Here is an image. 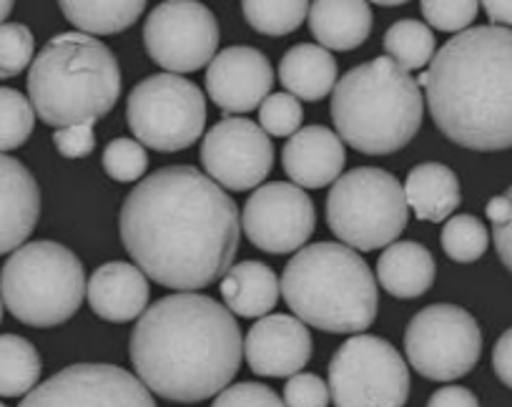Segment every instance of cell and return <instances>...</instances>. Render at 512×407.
<instances>
[{
    "label": "cell",
    "mask_w": 512,
    "mask_h": 407,
    "mask_svg": "<svg viewBox=\"0 0 512 407\" xmlns=\"http://www.w3.org/2000/svg\"><path fill=\"white\" fill-rule=\"evenodd\" d=\"M121 242L141 272L196 292L234 267L241 219L234 199L196 166H166L126 196Z\"/></svg>",
    "instance_id": "1"
},
{
    "label": "cell",
    "mask_w": 512,
    "mask_h": 407,
    "mask_svg": "<svg viewBox=\"0 0 512 407\" xmlns=\"http://www.w3.org/2000/svg\"><path fill=\"white\" fill-rule=\"evenodd\" d=\"M241 330L216 299L176 292L141 315L131 335L139 380L171 402H201L231 385L241 365Z\"/></svg>",
    "instance_id": "2"
},
{
    "label": "cell",
    "mask_w": 512,
    "mask_h": 407,
    "mask_svg": "<svg viewBox=\"0 0 512 407\" xmlns=\"http://www.w3.org/2000/svg\"><path fill=\"white\" fill-rule=\"evenodd\" d=\"M437 129L472 151L512 149V28L457 33L417 78Z\"/></svg>",
    "instance_id": "3"
},
{
    "label": "cell",
    "mask_w": 512,
    "mask_h": 407,
    "mask_svg": "<svg viewBox=\"0 0 512 407\" xmlns=\"http://www.w3.org/2000/svg\"><path fill=\"white\" fill-rule=\"evenodd\" d=\"M282 294L297 320L334 335L364 332L379 310L372 269L337 242L299 249L284 267Z\"/></svg>",
    "instance_id": "4"
},
{
    "label": "cell",
    "mask_w": 512,
    "mask_h": 407,
    "mask_svg": "<svg viewBox=\"0 0 512 407\" xmlns=\"http://www.w3.org/2000/svg\"><path fill=\"white\" fill-rule=\"evenodd\" d=\"M422 91L387 56L344 73L334 86L332 121L342 144L359 154L384 156L405 149L422 126Z\"/></svg>",
    "instance_id": "5"
},
{
    "label": "cell",
    "mask_w": 512,
    "mask_h": 407,
    "mask_svg": "<svg viewBox=\"0 0 512 407\" xmlns=\"http://www.w3.org/2000/svg\"><path fill=\"white\" fill-rule=\"evenodd\" d=\"M28 96L33 111L56 131L98 121L121 96V68L96 38L61 33L31 63Z\"/></svg>",
    "instance_id": "6"
},
{
    "label": "cell",
    "mask_w": 512,
    "mask_h": 407,
    "mask_svg": "<svg viewBox=\"0 0 512 407\" xmlns=\"http://www.w3.org/2000/svg\"><path fill=\"white\" fill-rule=\"evenodd\" d=\"M86 297V272L71 249L58 242L18 247L0 272V299L28 327H58L71 320Z\"/></svg>",
    "instance_id": "7"
},
{
    "label": "cell",
    "mask_w": 512,
    "mask_h": 407,
    "mask_svg": "<svg viewBox=\"0 0 512 407\" xmlns=\"http://www.w3.org/2000/svg\"><path fill=\"white\" fill-rule=\"evenodd\" d=\"M410 219L405 186L382 169H352L334 181L327 222L334 237L354 252H374L397 242Z\"/></svg>",
    "instance_id": "8"
},
{
    "label": "cell",
    "mask_w": 512,
    "mask_h": 407,
    "mask_svg": "<svg viewBox=\"0 0 512 407\" xmlns=\"http://www.w3.org/2000/svg\"><path fill=\"white\" fill-rule=\"evenodd\" d=\"M126 119L141 146L164 154L184 151L204 134L206 98L186 78L156 73L128 93Z\"/></svg>",
    "instance_id": "9"
},
{
    "label": "cell",
    "mask_w": 512,
    "mask_h": 407,
    "mask_svg": "<svg viewBox=\"0 0 512 407\" xmlns=\"http://www.w3.org/2000/svg\"><path fill=\"white\" fill-rule=\"evenodd\" d=\"M329 392L337 407H405L410 370L387 340L354 335L329 362Z\"/></svg>",
    "instance_id": "10"
},
{
    "label": "cell",
    "mask_w": 512,
    "mask_h": 407,
    "mask_svg": "<svg viewBox=\"0 0 512 407\" xmlns=\"http://www.w3.org/2000/svg\"><path fill=\"white\" fill-rule=\"evenodd\" d=\"M405 352L410 365L427 380H460L482 355L480 325L462 307L432 304L407 325Z\"/></svg>",
    "instance_id": "11"
},
{
    "label": "cell",
    "mask_w": 512,
    "mask_h": 407,
    "mask_svg": "<svg viewBox=\"0 0 512 407\" xmlns=\"http://www.w3.org/2000/svg\"><path fill=\"white\" fill-rule=\"evenodd\" d=\"M144 43L149 56L174 76L199 71L216 58L219 21L194 0H166L146 18Z\"/></svg>",
    "instance_id": "12"
},
{
    "label": "cell",
    "mask_w": 512,
    "mask_h": 407,
    "mask_svg": "<svg viewBox=\"0 0 512 407\" xmlns=\"http://www.w3.org/2000/svg\"><path fill=\"white\" fill-rule=\"evenodd\" d=\"M18 407H156L149 387L116 365H71L36 385Z\"/></svg>",
    "instance_id": "13"
},
{
    "label": "cell",
    "mask_w": 512,
    "mask_h": 407,
    "mask_svg": "<svg viewBox=\"0 0 512 407\" xmlns=\"http://www.w3.org/2000/svg\"><path fill=\"white\" fill-rule=\"evenodd\" d=\"M317 214L307 191L287 181L264 184L246 199L241 227L254 247L269 254L297 252L312 237Z\"/></svg>",
    "instance_id": "14"
},
{
    "label": "cell",
    "mask_w": 512,
    "mask_h": 407,
    "mask_svg": "<svg viewBox=\"0 0 512 407\" xmlns=\"http://www.w3.org/2000/svg\"><path fill=\"white\" fill-rule=\"evenodd\" d=\"M274 164V149L262 126L249 119H221L201 144L206 176L231 191H249L262 184Z\"/></svg>",
    "instance_id": "15"
},
{
    "label": "cell",
    "mask_w": 512,
    "mask_h": 407,
    "mask_svg": "<svg viewBox=\"0 0 512 407\" xmlns=\"http://www.w3.org/2000/svg\"><path fill=\"white\" fill-rule=\"evenodd\" d=\"M274 83V68L262 51L231 46L216 53L206 71V91L226 114H246L262 106Z\"/></svg>",
    "instance_id": "16"
},
{
    "label": "cell",
    "mask_w": 512,
    "mask_h": 407,
    "mask_svg": "<svg viewBox=\"0 0 512 407\" xmlns=\"http://www.w3.org/2000/svg\"><path fill=\"white\" fill-rule=\"evenodd\" d=\"M251 372L262 377H292L312 357V335L292 315L262 317L244 340Z\"/></svg>",
    "instance_id": "17"
},
{
    "label": "cell",
    "mask_w": 512,
    "mask_h": 407,
    "mask_svg": "<svg viewBox=\"0 0 512 407\" xmlns=\"http://www.w3.org/2000/svg\"><path fill=\"white\" fill-rule=\"evenodd\" d=\"M41 217V189L31 171L0 154V254L16 252Z\"/></svg>",
    "instance_id": "18"
},
{
    "label": "cell",
    "mask_w": 512,
    "mask_h": 407,
    "mask_svg": "<svg viewBox=\"0 0 512 407\" xmlns=\"http://www.w3.org/2000/svg\"><path fill=\"white\" fill-rule=\"evenodd\" d=\"M344 144L327 126L299 129L282 151V164L299 189H322L334 184L344 169Z\"/></svg>",
    "instance_id": "19"
},
{
    "label": "cell",
    "mask_w": 512,
    "mask_h": 407,
    "mask_svg": "<svg viewBox=\"0 0 512 407\" xmlns=\"http://www.w3.org/2000/svg\"><path fill=\"white\" fill-rule=\"evenodd\" d=\"M88 304L101 320L131 322L146 312L149 282L139 267L128 262H108L93 272L86 284Z\"/></svg>",
    "instance_id": "20"
},
{
    "label": "cell",
    "mask_w": 512,
    "mask_h": 407,
    "mask_svg": "<svg viewBox=\"0 0 512 407\" xmlns=\"http://www.w3.org/2000/svg\"><path fill=\"white\" fill-rule=\"evenodd\" d=\"M282 294V282L272 267L264 262L234 264L229 272L221 277V297L226 302V310L239 317H267L277 307V299Z\"/></svg>",
    "instance_id": "21"
},
{
    "label": "cell",
    "mask_w": 512,
    "mask_h": 407,
    "mask_svg": "<svg viewBox=\"0 0 512 407\" xmlns=\"http://www.w3.org/2000/svg\"><path fill=\"white\" fill-rule=\"evenodd\" d=\"M377 279L392 297H422L435 282V259L420 242H395L377 262Z\"/></svg>",
    "instance_id": "22"
},
{
    "label": "cell",
    "mask_w": 512,
    "mask_h": 407,
    "mask_svg": "<svg viewBox=\"0 0 512 407\" xmlns=\"http://www.w3.org/2000/svg\"><path fill=\"white\" fill-rule=\"evenodd\" d=\"M309 31L322 48L332 51H354L372 33V8L362 0L357 3H334L319 0L309 6Z\"/></svg>",
    "instance_id": "23"
},
{
    "label": "cell",
    "mask_w": 512,
    "mask_h": 407,
    "mask_svg": "<svg viewBox=\"0 0 512 407\" xmlns=\"http://www.w3.org/2000/svg\"><path fill=\"white\" fill-rule=\"evenodd\" d=\"M405 199L422 222H445L460 207V179L445 164H420L407 174Z\"/></svg>",
    "instance_id": "24"
},
{
    "label": "cell",
    "mask_w": 512,
    "mask_h": 407,
    "mask_svg": "<svg viewBox=\"0 0 512 407\" xmlns=\"http://www.w3.org/2000/svg\"><path fill=\"white\" fill-rule=\"evenodd\" d=\"M279 81L294 98L319 101L337 86V61L327 48L299 43L284 53L279 63Z\"/></svg>",
    "instance_id": "25"
},
{
    "label": "cell",
    "mask_w": 512,
    "mask_h": 407,
    "mask_svg": "<svg viewBox=\"0 0 512 407\" xmlns=\"http://www.w3.org/2000/svg\"><path fill=\"white\" fill-rule=\"evenodd\" d=\"M61 11L83 36H113L126 31L139 21L146 3H83V0H63Z\"/></svg>",
    "instance_id": "26"
},
{
    "label": "cell",
    "mask_w": 512,
    "mask_h": 407,
    "mask_svg": "<svg viewBox=\"0 0 512 407\" xmlns=\"http://www.w3.org/2000/svg\"><path fill=\"white\" fill-rule=\"evenodd\" d=\"M41 355L21 335H0V397L28 395L41 380Z\"/></svg>",
    "instance_id": "27"
},
{
    "label": "cell",
    "mask_w": 512,
    "mask_h": 407,
    "mask_svg": "<svg viewBox=\"0 0 512 407\" xmlns=\"http://www.w3.org/2000/svg\"><path fill=\"white\" fill-rule=\"evenodd\" d=\"M384 51L405 73L420 71L435 58V33L417 18H402L384 33Z\"/></svg>",
    "instance_id": "28"
},
{
    "label": "cell",
    "mask_w": 512,
    "mask_h": 407,
    "mask_svg": "<svg viewBox=\"0 0 512 407\" xmlns=\"http://www.w3.org/2000/svg\"><path fill=\"white\" fill-rule=\"evenodd\" d=\"M309 6L304 0H292V3H264V0H246L241 3L246 23L254 31L264 33V36H287V33L297 31L309 16Z\"/></svg>",
    "instance_id": "29"
},
{
    "label": "cell",
    "mask_w": 512,
    "mask_h": 407,
    "mask_svg": "<svg viewBox=\"0 0 512 407\" xmlns=\"http://www.w3.org/2000/svg\"><path fill=\"white\" fill-rule=\"evenodd\" d=\"M440 239L447 257L460 264L477 262L487 252V242H490L485 224L472 214H457L447 219Z\"/></svg>",
    "instance_id": "30"
},
{
    "label": "cell",
    "mask_w": 512,
    "mask_h": 407,
    "mask_svg": "<svg viewBox=\"0 0 512 407\" xmlns=\"http://www.w3.org/2000/svg\"><path fill=\"white\" fill-rule=\"evenodd\" d=\"M36 126L31 101L16 88L0 86V154L13 151L28 141Z\"/></svg>",
    "instance_id": "31"
},
{
    "label": "cell",
    "mask_w": 512,
    "mask_h": 407,
    "mask_svg": "<svg viewBox=\"0 0 512 407\" xmlns=\"http://www.w3.org/2000/svg\"><path fill=\"white\" fill-rule=\"evenodd\" d=\"M36 41L23 23H3L0 26V78L18 76L33 61Z\"/></svg>",
    "instance_id": "32"
},
{
    "label": "cell",
    "mask_w": 512,
    "mask_h": 407,
    "mask_svg": "<svg viewBox=\"0 0 512 407\" xmlns=\"http://www.w3.org/2000/svg\"><path fill=\"white\" fill-rule=\"evenodd\" d=\"M103 169L111 179L123 184L139 181L149 169V156L136 139H116L103 149Z\"/></svg>",
    "instance_id": "33"
},
{
    "label": "cell",
    "mask_w": 512,
    "mask_h": 407,
    "mask_svg": "<svg viewBox=\"0 0 512 407\" xmlns=\"http://www.w3.org/2000/svg\"><path fill=\"white\" fill-rule=\"evenodd\" d=\"M304 119V111L299 106V98L292 93H272V96L259 106V126L267 136H289L292 139L299 131Z\"/></svg>",
    "instance_id": "34"
},
{
    "label": "cell",
    "mask_w": 512,
    "mask_h": 407,
    "mask_svg": "<svg viewBox=\"0 0 512 407\" xmlns=\"http://www.w3.org/2000/svg\"><path fill=\"white\" fill-rule=\"evenodd\" d=\"M420 11L425 16V21L430 23L432 28L445 33H462L467 31L472 21L480 13V3H472V0H465V3H442V0H425L420 3Z\"/></svg>",
    "instance_id": "35"
},
{
    "label": "cell",
    "mask_w": 512,
    "mask_h": 407,
    "mask_svg": "<svg viewBox=\"0 0 512 407\" xmlns=\"http://www.w3.org/2000/svg\"><path fill=\"white\" fill-rule=\"evenodd\" d=\"M211 407H287L277 392L259 382H239L216 395Z\"/></svg>",
    "instance_id": "36"
},
{
    "label": "cell",
    "mask_w": 512,
    "mask_h": 407,
    "mask_svg": "<svg viewBox=\"0 0 512 407\" xmlns=\"http://www.w3.org/2000/svg\"><path fill=\"white\" fill-rule=\"evenodd\" d=\"M329 385H324L312 372H297L289 377L284 387V405L287 407H327L329 405Z\"/></svg>",
    "instance_id": "37"
},
{
    "label": "cell",
    "mask_w": 512,
    "mask_h": 407,
    "mask_svg": "<svg viewBox=\"0 0 512 407\" xmlns=\"http://www.w3.org/2000/svg\"><path fill=\"white\" fill-rule=\"evenodd\" d=\"M96 121H86V124L68 126V129L53 131V144H56L58 154L66 159H83L96 149Z\"/></svg>",
    "instance_id": "38"
},
{
    "label": "cell",
    "mask_w": 512,
    "mask_h": 407,
    "mask_svg": "<svg viewBox=\"0 0 512 407\" xmlns=\"http://www.w3.org/2000/svg\"><path fill=\"white\" fill-rule=\"evenodd\" d=\"M427 407H480V402H477V397L467 387L447 385L432 392Z\"/></svg>",
    "instance_id": "39"
},
{
    "label": "cell",
    "mask_w": 512,
    "mask_h": 407,
    "mask_svg": "<svg viewBox=\"0 0 512 407\" xmlns=\"http://www.w3.org/2000/svg\"><path fill=\"white\" fill-rule=\"evenodd\" d=\"M492 367H495V375L500 377L507 387H512V327L507 332H502L500 340L495 342V350H492Z\"/></svg>",
    "instance_id": "40"
},
{
    "label": "cell",
    "mask_w": 512,
    "mask_h": 407,
    "mask_svg": "<svg viewBox=\"0 0 512 407\" xmlns=\"http://www.w3.org/2000/svg\"><path fill=\"white\" fill-rule=\"evenodd\" d=\"M507 199L512 201V186L507 189ZM492 239H495V249L500 254L502 264L512 272V217L502 227H492Z\"/></svg>",
    "instance_id": "41"
},
{
    "label": "cell",
    "mask_w": 512,
    "mask_h": 407,
    "mask_svg": "<svg viewBox=\"0 0 512 407\" xmlns=\"http://www.w3.org/2000/svg\"><path fill=\"white\" fill-rule=\"evenodd\" d=\"M485 209H487V219L492 222V227H502V224L512 217V201L507 199V194L492 196V199L487 201Z\"/></svg>",
    "instance_id": "42"
},
{
    "label": "cell",
    "mask_w": 512,
    "mask_h": 407,
    "mask_svg": "<svg viewBox=\"0 0 512 407\" xmlns=\"http://www.w3.org/2000/svg\"><path fill=\"white\" fill-rule=\"evenodd\" d=\"M485 8L487 18L492 21V26L507 28L512 26V3H500V0H487V3H480Z\"/></svg>",
    "instance_id": "43"
},
{
    "label": "cell",
    "mask_w": 512,
    "mask_h": 407,
    "mask_svg": "<svg viewBox=\"0 0 512 407\" xmlns=\"http://www.w3.org/2000/svg\"><path fill=\"white\" fill-rule=\"evenodd\" d=\"M11 11H13L11 0H0V26L6 23V18L11 16Z\"/></svg>",
    "instance_id": "44"
},
{
    "label": "cell",
    "mask_w": 512,
    "mask_h": 407,
    "mask_svg": "<svg viewBox=\"0 0 512 407\" xmlns=\"http://www.w3.org/2000/svg\"><path fill=\"white\" fill-rule=\"evenodd\" d=\"M0 320H3V299H0Z\"/></svg>",
    "instance_id": "45"
},
{
    "label": "cell",
    "mask_w": 512,
    "mask_h": 407,
    "mask_svg": "<svg viewBox=\"0 0 512 407\" xmlns=\"http://www.w3.org/2000/svg\"><path fill=\"white\" fill-rule=\"evenodd\" d=\"M0 407H6V405H3V402H0Z\"/></svg>",
    "instance_id": "46"
}]
</instances>
